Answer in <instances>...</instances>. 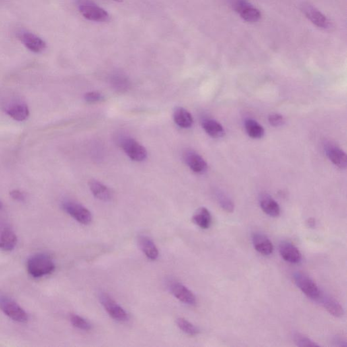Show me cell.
<instances>
[{
    "label": "cell",
    "instance_id": "6da1fadb",
    "mask_svg": "<svg viewBox=\"0 0 347 347\" xmlns=\"http://www.w3.org/2000/svg\"><path fill=\"white\" fill-rule=\"evenodd\" d=\"M26 269L30 276L38 278L52 274L55 270V264L50 256L38 254L29 258Z\"/></svg>",
    "mask_w": 347,
    "mask_h": 347
},
{
    "label": "cell",
    "instance_id": "7a4b0ae2",
    "mask_svg": "<svg viewBox=\"0 0 347 347\" xmlns=\"http://www.w3.org/2000/svg\"><path fill=\"white\" fill-rule=\"evenodd\" d=\"M301 10L304 15L317 28L324 30H331L333 28L331 20L312 4L304 2L301 5Z\"/></svg>",
    "mask_w": 347,
    "mask_h": 347
},
{
    "label": "cell",
    "instance_id": "3957f363",
    "mask_svg": "<svg viewBox=\"0 0 347 347\" xmlns=\"http://www.w3.org/2000/svg\"><path fill=\"white\" fill-rule=\"evenodd\" d=\"M78 8L82 16L91 21L102 22L110 20V16L108 12L91 2L86 0L80 2Z\"/></svg>",
    "mask_w": 347,
    "mask_h": 347
},
{
    "label": "cell",
    "instance_id": "277c9868",
    "mask_svg": "<svg viewBox=\"0 0 347 347\" xmlns=\"http://www.w3.org/2000/svg\"><path fill=\"white\" fill-rule=\"evenodd\" d=\"M295 284L310 299L317 301L321 291L315 281L302 272H296L293 275Z\"/></svg>",
    "mask_w": 347,
    "mask_h": 347
},
{
    "label": "cell",
    "instance_id": "5b68a950",
    "mask_svg": "<svg viewBox=\"0 0 347 347\" xmlns=\"http://www.w3.org/2000/svg\"><path fill=\"white\" fill-rule=\"evenodd\" d=\"M0 309L10 319L19 323L28 321V315L15 301L7 297H0Z\"/></svg>",
    "mask_w": 347,
    "mask_h": 347
},
{
    "label": "cell",
    "instance_id": "8992f818",
    "mask_svg": "<svg viewBox=\"0 0 347 347\" xmlns=\"http://www.w3.org/2000/svg\"><path fill=\"white\" fill-rule=\"evenodd\" d=\"M99 300L104 309L113 319L118 322L128 321V314L120 305H119L110 295L101 292L99 295Z\"/></svg>",
    "mask_w": 347,
    "mask_h": 347
},
{
    "label": "cell",
    "instance_id": "52a82bcc",
    "mask_svg": "<svg viewBox=\"0 0 347 347\" xmlns=\"http://www.w3.org/2000/svg\"><path fill=\"white\" fill-rule=\"evenodd\" d=\"M232 6L234 10L246 22L253 23L258 22L261 18L260 10L247 0H233Z\"/></svg>",
    "mask_w": 347,
    "mask_h": 347
},
{
    "label": "cell",
    "instance_id": "ba28073f",
    "mask_svg": "<svg viewBox=\"0 0 347 347\" xmlns=\"http://www.w3.org/2000/svg\"><path fill=\"white\" fill-rule=\"evenodd\" d=\"M63 209L76 221L83 225H88L92 222V216L90 210L82 205L72 201L63 203Z\"/></svg>",
    "mask_w": 347,
    "mask_h": 347
},
{
    "label": "cell",
    "instance_id": "9c48e42d",
    "mask_svg": "<svg viewBox=\"0 0 347 347\" xmlns=\"http://www.w3.org/2000/svg\"><path fill=\"white\" fill-rule=\"evenodd\" d=\"M120 145L126 155L133 161L143 162L147 159V150L135 139H123L120 141Z\"/></svg>",
    "mask_w": 347,
    "mask_h": 347
},
{
    "label": "cell",
    "instance_id": "30bf717a",
    "mask_svg": "<svg viewBox=\"0 0 347 347\" xmlns=\"http://www.w3.org/2000/svg\"><path fill=\"white\" fill-rule=\"evenodd\" d=\"M170 292L180 301L186 305H195L197 303L196 298L194 293L188 287L179 282H170L168 285Z\"/></svg>",
    "mask_w": 347,
    "mask_h": 347
},
{
    "label": "cell",
    "instance_id": "8fae6325",
    "mask_svg": "<svg viewBox=\"0 0 347 347\" xmlns=\"http://www.w3.org/2000/svg\"><path fill=\"white\" fill-rule=\"evenodd\" d=\"M18 38L26 48L33 52L40 53L46 48V42L32 33L21 31L18 33Z\"/></svg>",
    "mask_w": 347,
    "mask_h": 347
},
{
    "label": "cell",
    "instance_id": "7c38bea8",
    "mask_svg": "<svg viewBox=\"0 0 347 347\" xmlns=\"http://www.w3.org/2000/svg\"><path fill=\"white\" fill-rule=\"evenodd\" d=\"M184 162L193 172L197 174H204L208 169V164L204 158L196 152L188 151L184 154Z\"/></svg>",
    "mask_w": 347,
    "mask_h": 347
},
{
    "label": "cell",
    "instance_id": "4fadbf2b",
    "mask_svg": "<svg viewBox=\"0 0 347 347\" xmlns=\"http://www.w3.org/2000/svg\"><path fill=\"white\" fill-rule=\"evenodd\" d=\"M279 253L285 261L296 264L301 262L302 254L293 244L288 242H282L279 245Z\"/></svg>",
    "mask_w": 347,
    "mask_h": 347
},
{
    "label": "cell",
    "instance_id": "5bb4252c",
    "mask_svg": "<svg viewBox=\"0 0 347 347\" xmlns=\"http://www.w3.org/2000/svg\"><path fill=\"white\" fill-rule=\"evenodd\" d=\"M326 153L330 161L337 167L345 169L347 158L345 152L337 146L329 144L326 147Z\"/></svg>",
    "mask_w": 347,
    "mask_h": 347
},
{
    "label": "cell",
    "instance_id": "9a60e30c",
    "mask_svg": "<svg viewBox=\"0 0 347 347\" xmlns=\"http://www.w3.org/2000/svg\"><path fill=\"white\" fill-rule=\"evenodd\" d=\"M252 244L256 251L263 255H270L274 252L272 242L263 233H254L252 235Z\"/></svg>",
    "mask_w": 347,
    "mask_h": 347
},
{
    "label": "cell",
    "instance_id": "2e32d148",
    "mask_svg": "<svg viewBox=\"0 0 347 347\" xmlns=\"http://www.w3.org/2000/svg\"><path fill=\"white\" fill-rule=\"evenodd\" d=\"M328 313L336 317H341L344 315V309L339 302L329 295H320L319 299Z\"/></svg>",
    "mask_w": 347,
    "mask_h": 347
},
{
    "label": "cell",
    "instance_id": "e0dca14e",
    "mask_svg": "<svg viewBox=\"0 0 347 347\" xmlns=\"http://www.w3.org/2000/svg\"><path fill=\"white\" fill-rule=\"evenodd\" d=\"M260 206L262 211L272 217H278L280 215V207L278 203L268 194H262L260 197Z\"/></svg>",
    "mask_w": 347,
    "mask_h": 347
},
{
    "label": "cell",
    "instance_id": "ac0fdd59",
    "mask_svg": "<svg viewBox=\"0 0 347 347\" xmlns=\"http://www.w3.org/2000/svg\"><path fill=\"white\" fill-rule=\"evenodd\" d=\"M6 114L18 122H23L30 116V110L26 104L17 102L8 106L6 110Z\"/></svg>",
    "mask_w": 347,
    "mask_h": 347
},
{
    "label": "cell",
    "instance_id": "d6986e66",
    "mask_svg": "<svg viewBox=\"0 0 347 347\" xmlns=\"http://www.w3.org/2000/svg\"><path fill=\"white\" fill-rule=\"evenodd\" d=\"M138 242L140 248L148 258L152 260L157 259L159 251L151 238L146 235H140Z\"/></svg>",
    "mask_w": 347,
    "mask_h": 347
},
{
    "label": "cell",
    "instance_id": "ffe728a7",
    "mask_svg": "<svg viewBox=\"0 0 347 347\" xmlns=\"http://www.w3.org/2000/svg\"><path fill=\"white\" fill-rule=\"evenodd\" d=\"M90 191L94 196L98 200L109 202L112 199V193L108 186L104 185L96 180H90L89 182Z\"/></svg>",
    "mask_w": 347,
    "mask_h": 347
},
{
    "label": "cell",
    "instance_id": "44dd1931",
    "mask_svg": "<svg viewBox=\"0 0 347 347\" xmlns=\"http://www.w3.org/2000/svg\"><path fill=\"white\" fill-rule=\"evenodd\" d=\"M173 118L174 122L180 128H189L194 124V119L192 114L185 109L180 106L176 108L174 110Z\"/></svg>",
    "mask_w": 347,
    "mask_h": 347
},
{
    "label": "cell",
    "instance_id": "7402d4cb",
    "mask_svg": "<svg viewBox=\"0 0 347 347\" xmlns=\"http://www.w3.org/2000/svg\"><path fill=\"white\" fill-rule=\"evenodd\" d=\"M17 244V236L12 230L4 229L0 235V249L4 252H10L15 248Z\"/></svg>",
    "mask_w": 347,
    "mask_h": 347
},
{
    "label": "cell",
    "instance_id": "603a6c76",
    "mask_svg": "<svg viewBox=\"0 0 347 347\" xmlns=\"http://www.w3.org/2000/svg\"><path fill=\"white\" fill-rule=\"evenodd\" d=\"M202 127L205 132L212 138H222L225 135V129L217 121L206 119L203 120Z\"/></svg>",
    "mask_w": 347,
    "mask_h": 347
},
{
    "label": "cell",
    "instance_id": "cb8c5ba5",
    "mask_svg": "<svg viewBox=\"0 0 347 347\" xmlns=\"http://www.w3.org/2000/svg\"><path fill=\"white\" fill-rule=\"evenodd\" d=\"M192 219L193 222L201 229H207L210 227L211 216L208 209L204 207L196 211Z\"/></svg>",
    "mask_w": 347,
    "mask_h": 347
},
{
    "label": "cell",
    "instance_id": "d4e9b609",
    "mask_svg": "<svg viewBox=\"0 0 347 347\" xmlns=\"http://www.w3.org/2000/svg\"><path fill=\"white\" fill-rule=\"evenodd\" d=\"M245 128L248 136L254 139H262L264 135V129L256 121L248 119L245 122Z\"/></svg>",
    "mask_w": 347,
    "mask_h": 347
},
{
    "label": "cell",
    "instance_id": "484cf974",
    "mask_svg": "<svg viewBox=\"0 0 347 347\" xmlns=\"http://www.w3.org/2000/svg\"><path fill=\"white\" fill-rule=\"evenodd\" d=\"M176 324L180 330L190 336H196L200 332V330L184 318H178Z\"/></svg>",
    "mask_w": 347,
    "mask_h": 347
},
{
    "label": "cell",
    "instance_id": "4316f807",
    "mask_svg": "<svg viewBox=\"0 0 347 347\" xmlns=\"http://www.w3.org/2000/svg\"><path fill=\"white\" fill-rule=\"evenodd\" d=\"M216 197H217L220 206L224 210L227 211V212H233L235 206H234L233 202H232L231 199L227 195L222 192H217L216 193Z\"/></svg>",
    "mask_w": 347,
    "mask_h": 347
},
{
    "label": "cell",
    "instance_id": "83f0119b",
    "mask_svg": "<svg viewBox=\"0 0 347 347\" xmlns=\"http://www.w3.org/2000/svg\"><path fill=\"white\" fill-rule=\"evenodd\" d=\"M70 321L72 325L77 329L84 330V331H88L92 329L91 324L88 320L79 315H71L70 317Z\"/></svg>",
    "mask_w": 347,
    "mask_h": 347
},
{
    "label": "cell",
    "instance_id": "f1b7e54d",
    "mask_svg": "<svg viewBox=\"0 0 347 347\" xmlns=\"http://www.w3.org/2000/svg\"><path fill=\"white\" fill-rule=\"evenodd\" d=\"M293 341L298 346H319V344L316 343L313 340L310 339L307 336L301 333H295L293 336Z\"/></svg>",
    "mask_w": 347,
    "mask_h": 347
},
{
    "label": "cell",
    "instance_id": "f546056e",
    "mask_svg": "<svg viewBox=\"0 0 347 347\" xmlns=\"http://www.w3.org/2000/svg\"><path fill=\"white\" fill-rule=\"evenodd\" d=\"M86 101L89 103H95L101 101L104 99L103 96L98 92H90L85 94L84 96Z\"/></svg>",
    "mask_w": 347,
    "mask_h": 347
},
{
    "label": "cell",
    "instance_id": "4dcf8cb0",
    "mask_svg": "<svg viewBox=\"0 0 347 347\" xmlns=\"http://www.w3.org/2000/svg\"><path fill=\"white\" fill-rule=\"evenodd\" d=\"M269 122L274 127H279L284 124L285 120L280 114H273L269 116Z\"/></svg>",
    "mask_w": 347,
    "mask_h": 347
},
{
    "label": "cell",
    "instance_id": "1f68e13d",
    "mask_svg": "<svg viewBox=\"0 0 347 347\" xmlns=\"http://www.w3.org/2000/svg\"><path fill=\"white\" fill-rule=\"evenodd\" d=\"M10 194L12 199H14V200L18 201V202H23V201L25 200V194H24L23 192H20L19 190H12V192L10 193Z\"/></svg>",
    "mask_w": 347,
    "mask_h": 347
},
{
    "label": "cell",
    "instance_id": "d6a6232c",
    "mask_svg": "<svg viewBox=\"0 0 347 347\" xmlns=\"http://www.w3.org/2000/svg\"><path fill=\"white\" fill-rule=\"evenodd\" d=\"M332 343H333L334 346H347L346 340L344 339V338L339 336H334L333 339H332Z\"/></svg>",
    "mask_w": 347,
    "mask_h": 347
},
{
    "label": "cell",
    "instance_id": "836d02e7",
    "mask_svg": "<svg viewBox=\"0 0 347 347\" xmlns=\"http://www.w3.org/2000/svg\"><path fill=\"white\" fill-rule=\"evenodd\" d=\"M308 227L314 228L315 227V221L314 219H310L307 222Z\"/></svg>",
    "mask_w": 347,
    "mask_h": 347
},
{
    "label": "cell",
    "instance_id": "e575fe53",
    "mask_svg": "<svg viewBox=\"0 0 347 347\" xmlns=\"http://www.w3.org/2000/svg\"><path fill=\"white\" fill-rule=\"evenodd\" d=\"M114 1L118 2H122L123 0H114Z\"/></svg>",
    "mask_w": 347,
    "mask_h": 347
},
{
    "label": "cell",
    "instance_id": "d590c367",
    "mask_svg": "<svg viewBox=\"0 0 347 347\" xmlns=\"http://www.w3.org/2000/svg\"><path fill=\"white\" fill-rule=\"evenodd\" d=\"M2 208V204L1 202H0V209Z\"/></svg>",
    "mask_w": 347,
    "mask_h": 347
}]
</instances>
